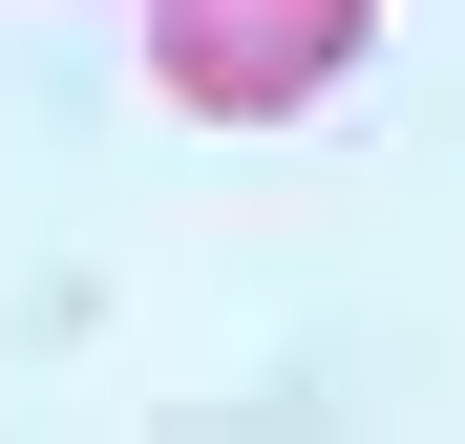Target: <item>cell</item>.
Returning a JSON list of instances; mask_svg holds the SVG:
<instances>
[{
  "mask_svg": "<svg viewBox=\"0 0 465 444\" xmlns=\"http://www.w3.org/2000/svg\"><path fill=\"white\" fill-rule=\"evenodd\" d=\"M360 43H381V0H148V85L191 127H296Z\"/></svg>",
  "mask_w": 465,
  "mask_h": 444,
  "instance_id": "1",
  "label": "cell"
}]
</instances>
